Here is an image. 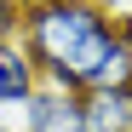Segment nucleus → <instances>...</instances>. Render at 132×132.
Listing matches in <instances>:
<instances>
[{
  "mask_svg": "<svg viewBox=\"0 0 132 132\" xmlns=\"http://www.w3.org/2000/svg\"><path fill=\"white\" fill-rule=\"evenodd\" d=\"M17 40L40 69V86L92 98L132 80V57L115 35V17L92 0H23Z\"/></svg>",
  "mask_w": 132,
  "mask_h": 132,
  "instance_id": "f257e3e1",
  "label": "nucleus"
},
{
  "mask_svg": "<svg viewBox=\"0 0 132 132\" xmlns=\"http://www.w3.org/2000/svg\"><path fill=\"white\" fill-rule=\"evenodd\" d=\"M12 132H92L86 126V98L80 92H57V86H40L23 103Z\"/></svg>",
  "mask_w": 132,
  "mask_h": 132,
  "instance_id": "f03ea898",
  "label": "nucleus"
},
{
  "mask_svg": "<svg viewBox=\"0 0 132 132\" xmlns=\"http://www.w3.org/2000/svg\"><path fill=\"white\" fill-rule=\"evenodd\" d=\"M40 92V69L29 63L23 40H0V109H12V115H23V103Z\"/></svg>",
  "mask_w": 132,
  "mask_h": 132,
  "instance_id": "7ed1b4c3",
  "label": "nucleus"
},
{
  "mask_svg": "<svg viewBox=\"0 0 132 132\" xmlns=\"http://www.w3.org/2000/svg\"><path fill=\"white\" fill-rule=\"evenodd\" d=\"M86 126L92 132H132V80L86 98Z\"/></svg>",
  "mask_w": 132,
  "mask_h": 132,
  "instance_id": "20e7f679",
  "label": "nucleus"
},
{
  "mask_svg": "<svg viewBox=\"0 0 132 132\" xmlns=\"http://www.w3.org/2000/svg\"><path fill=\"white\" fill-rule=\"evenodd\" d=\"M17 17H23V0H0V40L17 35Z\"/></svg>",
  "mask_w": 132,
  "mask_h": 132,
  "instance_id": "39448f33",
  "label": "nucleus"
},
{
  "mask_svg": "<svg viewBox=\"0 0 132 132\" xmlns=\"http://www.w3.org/2000/svg\"><path fill=\"white\" fill-rule=\"evenodd\" d=\"M115 35H121V46H126V57H132V12L115 17Z\"/></svg>",
  "mask_w": 132,
  "mask_h": 132,
  "instance_id": "423d86ee",
  "label": "nucleus"
},
{
  "mask_svg": "<svg viewBox=\"0 0 132 132\" xmlns=\"http://www.w3.org/2000/svg\"><path fill=\"white\" fill-rule=\"evenodd\" d=\"M92 6H103L109 17H121V12H132V0H92Z\"/></svg>",
  "mask_w": 132,
  "mask_h": 132,
  "instance_id": "0eeeda50",
  "label": "nucleus"
}]
</instances>
